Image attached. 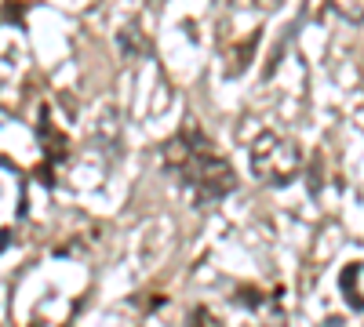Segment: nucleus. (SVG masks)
Returning a JSON list of instances; mask_svg holds the SVG:
<instances>
[{
	"label": "nucleus",
	"instance_id": "obj_1",
	"mask_svg": "<svg viewBox=\"0 0 364 327\" xmlns=\"http://www.w3.org/2000/svg\"><path fill=\"white\" fill-rule=\"evenodd\" d=\"M161 157H164L168 174L178 178V186L193 196V204H215L237 189L233 164L215 150V142L193 121L164 142Z\"/></svg>",
	"mask_w": 364,
	"mask_h": 327
},
{
	"label": "nucleus",
	"instance_id": "obj_2",
	"mask_svg": "<svg viewBox=\"0 0 364 327\" xmlns=\"http://www.w3.org/2000/svg\"><path fill=\"white\" fill-rule=\"evenodd\" d=\"M248 160H252V174L255 182L269 186V189H284L291 186L299 171H302V153L299 145L281 138L277 131H259L252 138V150H248Z\"/></svg>",
	"mask_w": 364,
	"mask_h": 327
},
{
	"label": "nucleus",
	"instance_id": "obj_3",
	"mask_svg": "<svg viewBox=\"0 0 364 327\" xmlns=\"http://www.w3.org/2000/svg\"><path fill=\"white\" fill-rule=\"evenodd\" d=\"M360 273H364V262H350V265H343V273H339V287H343V299H346V302H350V309H357V313H364Z\"/></svg>",
	"mask_w": 364,
	"mask_h": 327
},
{
	"label": "nucleus",
	"instance_id": "obj_4",
	"mask_svg": "<svg viewBox=\"0 0 364 327\" xmlns=\"http://www.w3.org/2000/svg\"><path fill=\"white\" fill-rule=\"evenodd\" d=\"M37 131H41V138H44V153H48V164H55L58 157L66 153V135L63 131H51V116H48V109H41V124H37Z\"/></svg>",
	"mask_w": 364,
	"mask_h": 327
},
{
	"label": "nucleus",
	"instance_id": "obj_5",
	"mask_svg": "<svg viewBox=\"0 0 364 327\" xmlns=\"http://www.w3.org/2000/svg\"><path fill=\"white\" fill-rule=\"evenodd\" d=\"M328 4L346 22H364V0H328Z\"/></svg>",
	"mask_w": 364,
	"mask_h": 327
},
{
	"label": "nucleus",
	"instance_id": "obj_6",
	"mask_svg": "<svg viewBox=\"0 0 364 327\" xmlns=\"http://www.w3.org/2000/svg\"><path fill=\"white\" fill-rule=\"evenodd\" d=\"M186 327H223V320L211 313L208 306H193L190 316H186Z\"/></svg>",
	"mask_w": 364,
	"mask_h": 327
},
{
	"label": "nucleus",
	"instance_id": "obj_7",
	"mask_svg": "<svg viewBox=\"0 0 364 327\" xmlns=\"http://www.w3.org/2000/svg\"><path fill=\"white\" fill-rule=\"evenodd\" d=\"M237 302H240V306H262V291L245 287V291H237Z\"/></svg>",
	"mask_w": 364,
	"mask_h": 327
},
{
	"label": "nucleus",
	"instance_id": "obj_8",
	"mask_svg": "<svg viewBox=\"0 0 364 327\" xmlns=\"http://www.w3.org/2000/svg\"><path fill=\"white\" fill-rule=\"evenodd\" d=\"M321 327H346V320H343V316H328Z\"/></svg>",
	"mask_w": 364,
	"mask_h": 327
}]
</instances>
